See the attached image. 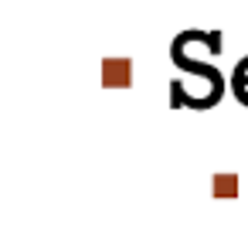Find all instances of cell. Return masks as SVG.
Here are the masks:
<instances>
[{
    "label": "cell",
    "mask_w": 248,
    "mask_h": 225,
    "mask_svg": "<svg viewBox=\"0 0 248 225\" xmlns=\"http://www.w3.org/2000/svg\"><path fill=\"white\" fill-rule=\"evenodd\" d=\"M234 96L248 106V58H241L234 69Z\"/></svg>",
    "instance_id": "cell-1"
}]
</instances>
